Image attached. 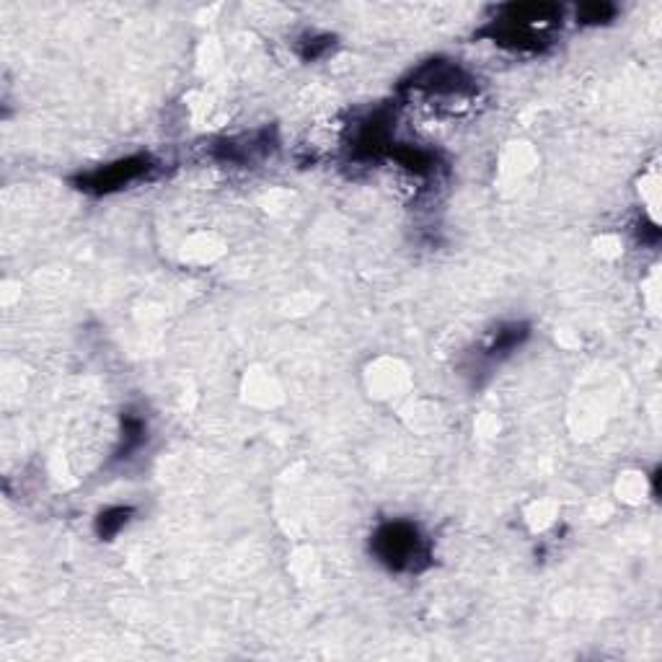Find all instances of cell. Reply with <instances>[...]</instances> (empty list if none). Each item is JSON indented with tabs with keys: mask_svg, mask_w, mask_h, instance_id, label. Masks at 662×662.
<instances>
[{
	"mask_svg": "<svg viewBox=\"0 0 662 662\" xmlns=\"http://www.w3.org/2000/svg\"><path fill=\"white\" fill-rule=\"evenodd\" d=\"M528 337H531V329L525 324H518V321H515V324L497 326V329L484 339L481 350L476 352V365L492 368L494 363H502V360H505L507 355H513Z\"/></svg>",
	"mask_w": 662,
	"mask_h": 662,
	"instance_id": "5",
	"label": "cell"
},
{
	"mask_svg": "<svg viewBox=\"0 0 662 662\" xmlns=\"http://www.w3.org/2000/svg\"><path fill=\"white\" fill-rule=\"evenodd\" d=\"M145 443V422L138 414H125V430H122V448L117 458H130Z\"/></svg>",
	"mask_w": 662,
	"mask_h": 662,
	"instance_id": "8",
	"label": "cell"
},
{
	"mask_svg": "<svg viewBox=\"0 0 662 662\" xmlns=\"http://www.w3.org/2000/svg\"><path fill=\"white\" fill-rule=\"evenodd\" d=\"M388 156L417 176H432L438 171V153H432V150L414 148V145H391Z\"/></svg>",
	"mask_w": 662,
	"mask_h": 662,
	"instance_id": "6",
	"label": "cell"
},
{
	"mask_svg": "<svg viewBox=\"0 0 662 662\" xmlns=\"http://www.w3.org/2000/svg\"><path fill=\"white\" fill-rule=\"evenodd\" d=\"M370 551L391 572H419L430 564V544L409 520H388L370 538Z\"/></svg>",
	"mask_w": 662,
	"mask_h": 662,
	"instance_id": "2",
	"label": "cell"
},
{
	"mask_svg": "<svg viewBox=\"0 0 662 662\" xmlns=\"http://www.w3.org/2000/svg\"><path fill=\"white\" fill-rule=\"evenodd\" d=\"M562 19V8L551 3H513L500 8L497 19L487 26V37L513 50H541L551 42V29Z\"/></svg>",
	"mask_w": 662,
	"mask_h": 662,
	"instance_id": "1",
	"label": "cell"
},
{
	"mask_svg": "<svg viewBox=\"0 0 662 662\" xmlns=\"http://www.w3.org/2000/svg\"><path fill=\"white\" fill-rule=\"evenodd\" d=\"M132 513H135L132 507H122V505L104 510V513L96 518V533H99V538L109 541V538L117 536V533L122 531L127 523H130Z\"/></svg>",
	"mask_w": 662,
	"mask_h": 662,
	"instance_id": "7",
	"label": "cell"
},
{
	"mask_svg": "<svg viewBox=\"0 0 662 662\" xmlns=\"http://www.w3.org/2000/svg\"><path fill=\"white\" fill-rule=\"evenodd\" d=\"M404 88L412 91H422V94H448V96H461L476 91V83L461 65L450 63V60H430V63L419 65Z\"/></svg>",
	"mask_w": 662,
	"mask_h": 662,
	"instance_id": "3",
	"label": "cell"
},
{
	"mask_svg": "<svg viewBox=\"0 0 662 662\" xmlns=\"http://www.w3.org/2000/svg\"><path fill=\"white\" fill-rule=\"evenodd\" d=\"M153 171V158L150 156H130L122 158V161H114L109 166H101L96 171H88V174L78 176L75 179V187L83 189V192L91 194H109L117 192V189L127 187V184L140 182L143 176H148Z\"/></svg>",
	"mask_w": 662,
	"mask_h": 662,
	"instance_id": "4",
	"label": "cell"
},
{
	"mask_svg": "<svg viewBox=\"0 0 662 662\" xmlns=\"http://www.w3.org/2000/svg\"><path fill=\"white\" fill-rule=\"evenodd\" d=\"M613 16H616V6H611V3H588V6H580V11H577V19L582 24H606Z\"/></svg>",
	"mask_w": 662,
	"mask_h": 662,
	"instance_id": "9",
	"label": "cell"
},
{
	"mask_svg": "<svg viewBox=\"0 0 662 662\" xmlns=\"http://www.w3.org/2000/svg\"><path fill=\"white\" fill-rule=\"evenodd\" d=\"M331 42H334V39H331V37H313V39H308L306 50H300V57H303V60H316V57H321L326 50H329Z\"/></svg>",
	"mask_w": 662,
	"mask_h": 662,
	"instance_id": "10",
	"label": "cell"
}]
</instances>
